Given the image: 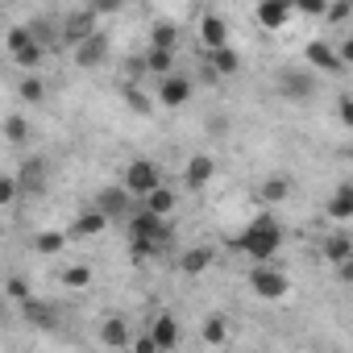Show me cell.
I'll return each mask as SVG.
<instances>
[{
	"label": "cell",
	"instance_id": "obj_8",
	"mask_svg": "<svg viewBox=\"0 0 353 353\" xmlns=\"http://www.w3.org/2000/svg\"><path fill=\"white\" fill-rule=\"evenodd\" d=\"M21 316H26L38 332H59V328H63V312H59L54 303H46V299H30V303H21Z\"/></svg>",
	"mask_w": 353,
	"mask_h": 353
},
{
	"label": "cell",
	"instance_id": "obj_13",
	"mask_svg": "<svg viewBox=\"0 0 353 353\" xmlns=\"http://www.w3.org/2000/svg\"><path fill=\"white\" fill-rule=\"evenodd\" d=\"M188 96H192V79H188V75H170V79H162V88H158V100H162L166 108L188 104Z\"/></svg>",
	"mask_w": 353,
	"mask_h": 353
},
{
	"label": "cell",
	"instance_id": "obj_44",
	"mask_svg": "<svg viewBox=\"0 0 353 353\" xmlns=\"http://www.w3.org/2000/svg\"><path fill=\"white\" fill-rule=\"evenodd\" d=\"M121 5H117V0H96V5H92V13L100 17V13H117Z\"/></svg>",
	"mask_w": 353,
	"mask_h": 353
},
{
	"label": "cell",
	"instance_id": "obj_34",
	"mask_svg": "<svg viewBox=\"0 0 353 353\" xmlns=\"http://www.w3.org/2000/svg\"><path fill=\"white\" fill-rule=\"evenodd\" d=\"M63 283L79 291V287H88V283H92V270H88V266H67V270H63Z\"/></svg>",
	"mask_w": 353,
	"mask_h": 353
},
{
	"label": "cell",
	"instance_id": "obj_45",
	"mask_svg": "<svg viewBox=\"0 0 353 353\" xmlns=\"http://www.w3.org/2000/svg\"><path fill=\"white\" fill-rule=\"evenodd\" d=\"M336 279H341V283H353V258H349V262H341V266H336Z\"/></svg>",
	"mask_w": 353,
	"mask_h": 353
},
{
	"label": "cell",
	"instance_id": "obj_29",
	"mask_svg": "<svg viewBox=\"0 0 353 353\" xmlns=\"http://www.w3.org/2000/svg\"><path fill=\"white\" fill-rule=\"evenodd\" d=\"M30 42H34L30 26H17V30H9V38H5V46H9V54H13V59H17V54H21V50L30 46Z\"/></svg>",
	"mask_w": 353,
	"mask_h": 353
},
{
	"label": "cell",
	"instance_id": "obj_32",
	"mask_svg": "<svg viewBox=\"0 0 353 353\" xmlns=\"http://www.w3.org/2000/svg\"><path fill=\"white\" fill-rule=\"evenodd\" d=\"M204 129H208V137H225V133L233 129V117H229V112H208Z\"/></svg>",
	"mask_w": 353,
	"mask_h": 353
},
{
	"label": "cell",
	"instance_id": "obj_39",
	"mask_svg": "<svg viewBox=\"0 0 353 353\" xmlns=\"http://www.w3.org/2000/svg\"><path fill=\"white\" fill-rule=\"evenodd\" d=\"M133 353H162V349H158V341L150 332H137L133 336Z\"/></svg>",
	"mask_w": 353,
	"mask_h": 353
},
{
	"label": "cell",
	"instance_id": "obj_12",
	"mask_svg": "<svg viewBox=\"0 0 353 353\" xmlns=\"http://www.w3.org/2000/svg\"><path fill=\"white\" fill-rule=\"evenodd\" d=\"M303 59H307L312 67H320V71H332V75H341V71H345V63H341V54H336V50H332L328 42H320V38H316V42H307V50H303Z\"/></svg>",
	"mask_w": 353,
	"mask_h": 353
},
{
	"label": "cell",
	"instance_id": "obj_23",
	"mask_svg": "<svg viewBox=\"0 0 353 353\" xmlns=\"http://www.w3.org/2000/svg\"><path fill=\"white\" fill-rule=\"evenodd\" d=\"M104 229H108V216L92 208V212H83V216L71 225V237H96V233H104Z\"/></svg>",
	"mask_w": 353,
	"mask_h": 353
},
{
	"label": "cell",
	"instance_id": "obj_10",
	"mask_svg": "<svg viewBox=\"0 0 353 353\" xmlns=\"http://www.w3.org/2000/svg\"><path fill=\"white\" fill-rule=\"evenodd\" d=\"M200 42L208 46V54H212V50H225V46H229V26H225V17L204 13V17H200Z\"/></svg>",
	"mask_w": 353,
	"mask_h": 353
},
{
	"label": "cell",
	"instance_id": "obj_5",
	"mask_svg": "<svg viewBox=\"0 0 353 353\" xmlns=\"http://www.w3.org/2000/svg\"><path fill=\"white\" fill-rule=\"evenodd\" d=\"M158 237H174L170 216H158L150 208H137L129 221V241H158Z\"/></svg>",
	"mask_w": 353,
	"mask_h": 353
},
{
	"label": "cell",
	"instance_id": "obj_17",
	"mask_svg": "<svg viewBox=\"0 0 353 353\" xmlns=\"http://www.w3.org/2000/svg\"><path fill=\"white\" fill-rule=\"evenodd\" d=\"M183 179H188V188H192V192H200V188L212 179V158H208V154H196V158H188Z\"/></svg>",
	"mask_w": 353,
	"mask_h": 353
},
{
	"label": "cell",
	"instance_id": "obj_26",
	"mask_svg": "<svg viewBox=\"0 0 353 353\" xmlns=\"http://www.w3.org/2000/svg\"><path fill=\"white\" fill-rule=\"evenodd\" d=\"M17 96H21V100H26V104H38V100H42V96H46V83H42V79H38V75H26V79H21V83H17Z\"/></svg>",
	"mask_w": 353,
	"mask_h": 353
},
{
	"label": "cell",
	"instance_id": "obj_14",
	"mask_svg": "<svg viewBox=\"0 0 353 353\" xmlns=\"http://www.w3.org/2000/svg\"><path fill=\"white\" fill-rule=\"evenodd\" d=\"M108 46H112V42H108V34L100 30V34H92V38L75 50V63H79V67H96V63H104V59H108Z\"/></svg>",
	"mask_w": 353,
	"mask_h": 353
},
{
	"label": "cell",
	"instance_id": "obj_3",
	"mask_svg": "<svg viewBox=\"0 0 353 353\" xmlns=\"http://www.w3.org/2000/svg\"><path fill=\"white\" fill-rule=\"evenodd\" d=\"M274 88H279V96H283V100L303 104V100H312V96H316V75H312L307 67H283V71H279V79H274Z\"/></svg>",
	"mask_w": 353,
	"mask_h": 353
},
{
	"label": "cell",
	"instance_id": "obj_30",
	"mask_svg": "<svg viewBox=\"0 0 353 353\" xmlns=\"http://www.w3.org/2000/svg\"><path fill=\"white\" fill-rule=\"evenodd\" d=\"M5 137H9L13 145H21V141L30 137V125H26V117H17V112H13V117H5Z\"/></svg>",
	"mask_w": 353,
	"mask_h": 353
},
{
	"label": "cell",
	"instance_id": "obj_18",
	"mask_svg": "<svg viewBox=\"0 0 353 353\" xmlns=\"http://www.w3.org/2000/svg\"><path fill=\"white\" fill-rule=\"evenodd\" d=\"M324 258H328L332 266L349 262V258H353V237H349V233H328V237H324Z\"/></svg>",
	"mask_w": 353,
	"mask_h": 353
},
{
	"label": "cell",
	"instance_id": "obj_24",
	"mask_svg": "<svg viewBox=\"0 0 353 353\" xmlns=\"http://www.w3.org/2000/svg\"><path fill=\"white\" fill-rule=\"evenodd\" d=\"M67 237H71V233H38V237H34V254L54 258V254L67 250Z\"/></svg>",
	"mask_w": 353,
	"mask_h": 353
},
{
	"label": "cell",
	"instance_id": "obj_7",
	"mask_svg": "<svg viewBox=\"0 0 353 353\" xmlns=\"http://www.w3.org/2000/svg\"><path fill=\"white\" fill-rule=\"evenodd\" d=\"M250 287H254L262 299H283V295L291 291V279H287L279 266L262 262V266H254V270H250Z\"/></svg>",
	"mask_w": 353,
	"mask_h": 353
},
{
	"label": "cell",
	"instance_id": "obj_22",
	"mask_svg": "<svg viewBox=\"0 0 353 353\" xmlns=\"http://www.w3.org/2000/svg\"><path fill=\"white\" fill-rule=\"evenodd\" d=\"M204 63H208L216 75H233V71L241 67V54H237L233 46H225V50H212V54H204Z\"/></svg>",
	"mask_w": 353,
	"mask_h": 353
},
{
	"label": "cell",
	"instance_id": "obj_43",
	"mask_svg": "<svg viewBox=\"0 0 353 353\" xmlns=\"http://www.w3.org/2000/svg\"><path fill=\"white\" fill-rule=\"evenodd\" d=\"M336 54H341V63H345V67H353V34L341 42V50H336Z\"/></svg>",
	"mask_w": 353,
	"mask_h": 353
},
{
	"label": "cell",
	"instance_id": "obj_38",
	"mask_svg": "<svg viewBox=\"0 0 353 353\" xmlns=\"http://www.w3.org/2000/svg\"><path fill=\"white\" fill-rule=\"evenodd\" d=\"M349 17H353V5H328V13H324L328 26H341V21H349Z\"/></svg>",
	"mask_w": 353,
	"mask_h": 353
},
{
	"label": "cell",
	"instance_id": "obj_40",
	"mask_svg": "<svg viewBox=\"0 0 353 353\" xmlns=\"http://www.w3.org/2000/svg\"><path fill=\"white\" fill-rule=\"evenodd\" d=\"M336 117H341L345 129H353V96H341L336 100Z\"/></svg>",
	"mask_w": 353,
	"mask_h": 353
},
{
	"label": "cell",
	"instance_id": "obj_19",
	"mask_svg": "<svg viewBox=\"0 0 353 353\" xmlns=\"http://www.w3.org/2000/svg\"><path fill=\"white\" fill-rule=\"evenodd\" d=\"M145 71L158 75V79H170L174 75V50H145Z\"/></svg>",
	"mask_w": 353,
	"mask_h": 353
},
{
	"label": "cell",
	"instance_id": "obj_16",
	"mask_svg": "<svg viewBox=\"0 0 353 353\" xmlns=\"http://www.w3.org/2000/svg\"><path fill=\"white\" fill-rule=\"evenodd\" d=\"M291 13H295V5H283V0H266V5H258V21L266 30H283L291 21Z\"/></svg>",
	"mask_w": 353,
	"mask_h": 353
},
{
	"label": "cell",
	"instance_id": "obj_36",
	"mask_svg": "<svg viewBox=\"0 0 353 353\" xmlns=\"http://www.w3.org/2000/svg\"><path fill=\"white\" fill-rule=\"evenodd\" d=\"M17 192H21L17 174H5V179H0V204H13V200H17Z\"/></svg>",
	"mask_w": 353,
	"mask_h": 353
},
{
	"label": "cell",
	"instance_id": "obj_31",
	"mask_svg": "<svg viewBox=\"0 0 353 353\" xmlns=\"http://www.w3.org/2000/svg\"><path fill=\"white\" fill-rule=\"evenodd\" d=\"M125 104H129L133 112H141V117H150V112H154V104H150V96H145L141 88H125Z\"/></svg>",
	"mask_w": 353,
	"mask_h": 353
},
{
	"label": "cell",
	"instance_id": "obj_35",
	"mask_svg": "<svg viewBox=\"0 0 353 353\" xmlns=\"http://www.w3.org/2000/svg\"><path fill=\"white\" fill-rule=\"evenodd\" d=\"M204 341H208V345H221V341H225V316H212V320L204 324Z\"/></svg>",
	"mask_w": 353,
	"mask_h": 353
},
{
	"label": "cell",
	"instance_id": "obj_9",
	"mask_svg": "<svg viewBox=\"0 0 353 353\" xmlns=\"http://www.w3.org/2000/svg\"><path fill=\"white\" fill-rule=\"evenodd\" d=\"M17 183H21V192L42 196V192H46V162H42V158H26V162L17 166Z\"/></svg>",
	"mask_w": 353,
	"mask_h": 353
},
{
	"label": "cell",
	"instance_id": "obj_25",
	"mask_svg": "<svg viewBox=\"0 0 353 353\" xmlns=\"http://www.w3.org/2000/svg\"><path fill=\"white\" fill-rule=\"evenodd\" d=\"M174 42H179V30H174L170 21H158V26L150 30V46H154V50H174Z\"/></svg>",
	"mask_w": 353,
	"mask_h": 353
},
{
	"label": "cell",
	"instance_id": "obj_20",
	"mask_svg": "<svg viewBox=\"0 0 353 353\" xmlns=\"http://www.w3.org/2000/svg\"><path fill=\"white\" fill-rule=\"evenodd\" d=\"M212 258H216V254H212L208 245H196V250H188V254L179 258V270H183V274H204V270L212 266Z\"/></svg>",
	"mask_w": 353,
	"mask_h": 353
},
{
	"label": "cell",
	"instance_id": "obj_33",
	"mask_svg": "<svg viewBox=\"0 0 353 353\" xmlns=\"http://www.w3.org/2000/svg\"><path fill=\"white\" fill-rule=\"evenodd\" d=\"M42 54H46V46H42V42H30V46H26V50L17 54V67H26V71H34V67L42 63Z\"/></svg>",
	"mask_w": 353,
	"mask_h": 353
},
{
	"label": "cell",
	"instance_id": "obj_15",
	"mask_svg": "<svg viewBox=\"0 0 353 353\" xmlns=\"http://www.w3.org/2000/svg\"><path fill=\"white\" fill-rule=\"evenodd\" d=\"M133 336H137V332H129V324H125L121 316H108V320L100 324V341H104L108 349H125V345H133Z\"/></svg>",
	"mask_w": 353,
	"mask_h": 353
},
{
	"label": "cell",
	"instance_id": "obj_37",
	"mask_svg": "<svg viewBox=\"0 0 353 353\" xmlns=\"http://www.w3.org/2000/svg\"><path fill=\"white\" fill-rule=\"evenodd\" d=\"M5 291H9V299H13V303H30V299H34V295H30V287H26L21 279H9V287H5Z\"/></svg>",
	"mask_w": 353,
	"mask_h": 353
},
{
	"label": "cell",
	"instance_id": "obj_1",
	"mask_svg": "<svg viewBox=\"0 0 353 353\" xmlns=\"http://www.w3.org/2000/svg\"><path fill=\"white\" fill-rule=\"evenodd\" d=\"M279 245H283V225H279L274 216H266V212H262V216H254V221H250V229L237 237V250H241V254H250L258 266H262V262H270V258L279 254Z\"/></svg>",
	"mask_w": 353,
	"mask_h": 353
},
{
	"label": "cell",
	"instance_id": "obj_41",
	"mask_svg": "<svg viewBox=\"0 0 353 353\" xmlns=\"http://www.w3.org/2000/svg\"><path fill=\"white\" fill-rule=\"evenodd\" d=\"M125 75H129V79H133V88H137V79H141V75H150V71H145V54H141V59H129V63H125Z\"/></svg>",
	"mask_w": 353,
	"mask_h": 353
},
{
	"label": "cell",
	"instance_id": "obj_2",
	"mask_svg": "<svg viewBox=\"0 0 353 353\" xmlns=\"http://www.w3.org/2000/svg\"><path fill=\"white\" fill-rule=\"evenodd\" d=\"M92 34H100L92 5H88V9H71V13H63V21H59V42H63V46L79 50V46H83Z\"/></svg>",
	"mask_w": 353,
	"mask_h": 353
},
{
	"label": "cell",
	"instance_id": "obj_11",
	"mask_svg": "<svg viewBox=\"0 0 353 353\" xmlns=\"http://www.w3.org/2000/svg\"><path fill=\"white\" fill-rule=\"evenodd\" d=\"M150 336L158 341V349H162V353H170L174 345H179V320H174L170 312H158V316H154V324H150Z\"/></svg>",
	"mask_w": 353,
	"mask_h": 353
},
{
	"label": "cell",
	"instance_id": "obj_27",
	"mask_svg": "<svg viewBox=\"0 0 353 353\" xmlns=\"http://www.w3.org/2000/svg\"><path fill=\"white\" fill-rule=\"evenodd\" d=\"M287 196H291V183H287V179H279V174L262 183V200H266V204H279V200H287Z\"/></svg>",
	"mask_w": 353,
	"mask_h": 353
},
{
	"label": "cell",
	"instance_id": "obj_6",
	"mask_svg": "<svg viewBox=\"0 0 353 353\" xmlns=\"http://www.w3.org/2000/svg\"><path fill=\"white\" fill-rule=\"evenodd\" d=\"M125 188L133 192V196H154L158 188H162V174H158V162H150V158H137V162H129V170H125Z\"/></svg>",
	"mask_w": 353,
	"mask_h": 353
},
{
	"label": "cell",
	"instance_id": "obj_42",
	"mask_svg": "<svg viewBox=\"0 0 353 353\" xmlns=\"http://www.w3.org/2000/svg\"><path fill=\"white\" fill-rule=\"evenodd\" d=\"M295 9H299V13H307V17H324V13H328V5H320V0H299Z\"/></svg>",
	"mask_w": 353,
	"mask_h": 353
},
{
	"label": "cell",
	"instance_id": "obj_4",
	"mask_svg": "<svg viewBox=\"0 0 353 353\" xmlns=\"http://www.w3.org/2000/svg\"><path fill=\"white\" fill-rule=\"evenodd\" d=\"M137 196L129 192V188H104V192H96V212H104L108 221H133V212H137V204H133Z\"/></svg>",
	"mask_w": 353,
	"mask_h": 353
},
{
	"label": "cell",
	"instance_id": "obj_28",
	"mask_svg": "<svg viewBox=\"0 0 353 353\" xmlns=\"http://www.w3.org/2000/svg\"><path fill=\"white\" fill-rule=\"evenodd\" d=\"M141 208H150V212H158V216H170V208H174V196L166 192V188H158L154 196H145V204Z\"/></svg>",
	"mask_w": 353,
	"mask_h": 353
},
{
	"label": "cell",
	"instance_id": "obj_21",
	"mask_svg": "<svg viewBox=\"0 0 353 353\" xmlns=\"http://www.w3.org/2000/svg\"><path fill=\"white\" fill-rule=\"evenodd\" d=\"M328 216H332V221H349V216H353V183H341V188L332 192Z\"/></svg>",
	"mask_w": 353,
	"mask_h": 353
}]
</instances>
